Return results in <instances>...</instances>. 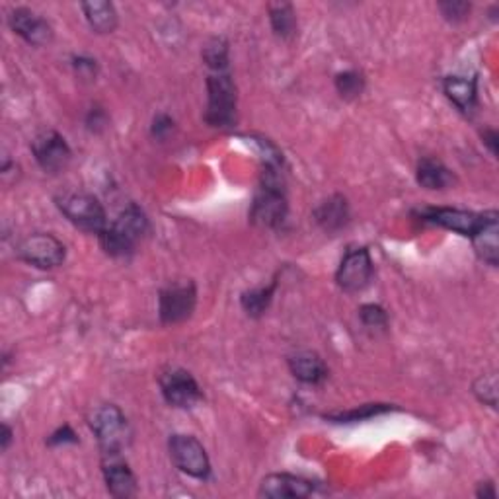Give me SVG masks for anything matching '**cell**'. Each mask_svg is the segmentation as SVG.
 I'll return each instance as SVG.
<instances>
[{
  "label": "cell",
  "instance_id": "1",
  "mask_svg": "<svg viewBox=\"0 0 499 499\" xmlns=\"http://www.w3.org/2000/svg\"><path fill=\"white\" fill-rule=\"evenodd\" d=\"M148 218L138 205L129 203L113 218V223L98 235L102 250L111 258H127L135 252L137 244L147 235Z\"/></svg>",
  "mask_w": 499,
  "mask_h": 499
},
{
  "label": "cell",
  "instance_id": "2",
  "mask_svg": "<svg viewBox=\"0 0 499 499\" xmlns=\"http://www.w3.org/2000/svg\"><path fill=\"white\" fill-rule=\"evenodd\" d=\"M289 213L285 183L280 168L265 166L260 190L250 207V223L260 228H277L285 223Z\"/></svg>",
  "mask_w": 499,
  "mask_h": 499
},
{
  "label": "cell",
  "instance_id": "3",
  "mask_svg": "<svg viewBox=\"0 0 499 499\" xmlns=\"http://www.w3.org/2000/svg\"><path fill=\"white\" fill-rule=\"evenodd\" d=\"M90 429L98 439V445L103 455H123L131 445V425L127 422L125 414L113 404L100 405L90 415Z\"/></svg>",
  "mask_w": 499,
  "mask_h": 499
},
{
  "label": "cell",
  "instance_id": "4",
  "mask_svg": "<svg viewBox=\"0 0 499 499\" xmlns=\"http://www.w3.org/2000/svg\"><path fill=\"white\" fill-rule=\"evenodd\" d=\"M236 86L228 71L207 76L205 121L217 129H228L236 123Z\"/></svg>",
  "mask_w": 499,
  "mask_h": 499
},
{
  "label": "cell",
  "instance_id": "5",
  "mask_svg": "<svg viewBox=\"0 0 499 499\" xmlns=\"http://www.w3.org/2000/svg\"><path fill=\"white\" fill-rule=\"evenodd\" d=\"M59 211L67 217L68 223L85 232L102 235L108 223L106 209L98 201V197L90 193H63L55 200Z\"/></svg>",
  "mask_w": 499,
  "mask_h": 499
},
{
  "label": "cell",
  "instance_id": "6",
  "mask_svg": "<svg viewBox=\"0 0 499 499\" xmlns=\"http://www.w3.org/2000/svg\"><path fill=\"white\" fill-rule=\"evenodd\" d=\"M16 254L22 262H26L40 270H55L65 263L67 248L65 244L45 232H36L22 240L16 246Z\"/></svg>",
  "mask_w": 499,
  "mask_h": 499
},
{
  "label": "cell",
  "instance_id": "7",
  "mask_svg": "<svg viewBox=\"0 0 499 499\" xmlns=\"http://www.w3.org/2000/svg\"><path fill=\"white\" fill-rule=\"evenodd\" d=\"M168 450L174 467L180 472L195 480H207L211 476V462H209L207 450L193 435H172Z\"/></svg>",
  "mask_w": 499,
  "mask_h": 499
},
{
  "label": "cell",
  "instance_id": "8",
  "mask_svg": "<svg viewBox=\"0 0 499 499\" xmlns=\"http://www.w3.org/2000/svg\"><path fill=\"white\" fill-rule=\"evenodd\" d=\"M373 280V260L365 246H350L335 272V283L345 293H359Z\"/></svg>",
  "mask_w": 499,
  "mask_h": 499
},
{
  "label": "cell",
  "instance_id": "9",
  "mask_svg": "<svg viewBox=\"0 0 499 499\" xmlns=\"http://www.w3.org/2000/svg\"><path fill=\"white\" fill-rule=\"evenodd\" d=\"M160 392L174 408H193L203 400V392L192 373L183 369H168L158 377Z\"/></svg>",
  "mask_w": 499,
  "mask_h": 499
},
{
  "label": "cell",
  "instance_id": "10",
  "mask_svg": "<svg viewBox=\"0 0 499 499\" xmlns=\"http://www.w3.org/2000/svg\"><path fill=\"white\" fill-rule=\"evenodd\" d=\"M197 305L193 283H176L162 289L158 297V316L162 324H180L188 320Z\"/></svg>",
  "mask_w": 499,
  "mask_h": 499
},
{
  "label": "cell",
  "instance_id": "11",
  "mask_svg": "<svg viewBox=\"0 0 499 499\" xmlns=\"http://www.w3.org/2000/svg\"><path fill=\"white\" fill-rule=\"evenodd\" d=\"M31 153L36 156L40 168L48 174L63 172L73 158L71 147L65 141V137L57 131H43L33 138Z\"/></svg>",
  "mask_w": 499,
  "mask_h": 499
},
{
  "label": "cell",
  "instance_id": "12",
  "mask_svg": "<svg viewBox=\"0 0 499 499\" xmlns=\"http://www.w3.org/2000/svg\"><path fill=\"white\" fill-rule=\"evenodd\" d=\"M423 223L443 227L447 230L457 232L460 236L472 238L474 232L480 228L484 213H472L462 211V209H450V207H429L420 213Z\"/></svg>",
  "mask_w": 499,
  "mask_h": 499
},
{
  "label": "cell",
  "instance_id": "13",
  "mask_svg": "<svg viewBox=\"0 0 499 499\" xmlns=\"http://www.w3.org/2000/svg\"><path fill=\"white\" fill-rule=\"evenodd\" d=\"M316 484L295 474L277 472L265 476L260 484L258 495L268 499H303L315 494Z\"/></svg>",
  "mask_w": 499,
  "mask_h": 499
},
{
  "label": "cell",
  "instance_id": "14",
  "mask_svg": "<svg viewBox=\"0 0 499 499\" xmlns=\"http://www.w3.org/2000/svg\"><path fill=\"white\" fill-rule=\"evenodd\" d=\"M8 24L16 36L30 45H36V48H43L53 41V28L49 22L28 8H14L8 16Z\"/></svg>",
  "mask_w": 499,
  "mask_h": 499
},
{
  "label": "cell",
  "instance_id": "15",
  "mask_svg": "<svg viewBox=\"0 0 499 499\" xmlns=\"http://www.w3.org/2000/svg\"><path fill=\"white\" fill-rule=\"evenodd\" d=\"M102 472L113 497L127 499L137 494V478L121 455H103Z\"/></svg>",
  "mask_w": 499,
  "mask_h": 499
},
{
  "label": "cell",
  "instance_id": "16",
  "mask_svg": "<svg viewBox=\"0 0 499 499\" xmlns=\"http://www.w3.org/2000/svg\"><path fill=\"white\" fill-rule=\"evenodd\" d=\"M474 250L478 254V258L490 265L497 268L499 263V213L495 209L484 213V220L480 228L474 232L472 236Z\"/></svg>",
  "mask_w": 499,
  "mask_h": 499
},
{
  "label": "cell",
  "instance_id": "17",
  "mask_svg": "<svg viewBox=\"0 0 499 499\" xmlns=\"http://www.w3.org/2000/svg\"><path fill=\"white\" fill-rule=\"evenodd\" d=\"M315 220L316 225L324 230L328 232V235H335V232H340L342 228L347 227L350 223V203L343 195L335 193L328 200H324L316 209H315Z\"/></svg>",
  "mask_w": 499,
  "mask_h": 499
},
{
  "label": "cell",
  "instance_id": "18",
  "mask_svg": "<svg viewBox=\"0 0 499 499\" xmlns=\"http://www.w3.org/2000/svg\"><path fill=\"white\" fill-rule=\"evenodd\" d=\"M289 370L303 385H320L328 379V367L315 352H299L289 357Z\"/></svg>",
  "mask_w": 499,
  "mask_h": 499
},
{
  "label": "cell",
  "instance_id": "19",
  "mask_svg": "<svg viewBox=\"0 0 499 499\" xmlns=\"http://www.w3.org/2000/svg\"><path fill=\"white\" fill-rule=\"evenodd\" d=\"M415 178L422 188L432 190V192L447 190L449 185L455 183V176H452V172L437 158H422L420 162H417Z\"/></svg>",
  "mask_w": 499,
  "mask_h": 499
},
{
  "label": "cell",
  "instance_id": "20",
  "mask_svg": "<svg viewBox=\"0 0 499 499\" xmlns=\"http://www.w3.org/2000/svg\"><path fill=\"white\" fill-rule=\"evenodd\" d=\"M443 92L462 113H472L478 102V88L474 78L447 76L443 80Z\"/></svg>",
  "mask_w": 499,
  "mask_h": 499
},
{
  "label": "cell",
  "instance_id": "21",
  "mask_svg": "<svg viewBox=\"0 0 499 499\" xmlns=\"http://www.w3.org/2000/svg\"><path fill=\"white\" fill-rule=\"evenodd\" d=\"M80 8H83L88 26L100 36H106L118 28V10L108 0H92V3H83Z\"/></svg>",
  "mask_w": 499,
  "mask_h": 499
},
{
  "label": "cell",
  "instance_id": "22",
  "mask_svg": "<svg viewBox=\"0 0 499 499\" xmlns=\"http://www.w3.org/2000/svg\"><path fill=\"white\" fill-rule=\"evenodd\" d=\"M270 22L277 38L293 40L297 33V14L293 4L275 3L270 4Z\"/></svg>",
  "mask_w": 499,
  "mask_h": 499
},
{
  "label": "cell",
  "instance_id": "23",
  "mask_svg": "<svg viewBox=\"0 0 499 499\" xmlns=\"http://www.w3.org/2000/svg\"><path fill=\"white\" fill-rule=\"evenodd\" d=\"M275 289H277V281H273L268 287H260V289H252V291L242 293L240 297V305L246 312L248 316L252 318H260L263 316V312L270 308L273 295H275Z\"/></svg>",
  "mask_w": 499,
  "mask_h": 499
},
{
  "label": "cell",
  "instance_id": "24",
  "mask_svg": "<svg viewBox=\"0 0 499 499\" xmlns=\"http://www.w3.org/2000/svg\"><path fill=\"white\" fill-rule=\"evenodd\" d=\"M394 408L388 404H365V405H359V408H355V410L326 414V415H324V420H328L332 423H359V422L370 420V417L388 414Z\"/></svg>",
  "mask_w": 499,
  "mask_h": 499
},
{
  "label": "cell",
  "instance_id": "25",
  "mask_svg": "<svg viewBox=\"0 0 499 499\" xmlns=\"http://www.w3.org/2000/svg\"><path fill=\"white\" fill-rule=\"evenodd\" d=\"M203 61L213 73L228 71V41L225 38H213L205 43Z\"/></svg>",
  "mask_w": 499,
  "mask_h": 499
},
{
  "label": "cell",
  "instance_id": "26",
  "mask_svg": "<svg viewBox=\"0 0 499 499\" xmlns=\"http://www.w3.org/2000/svg\"><path fill=\"white\" fill-rule=\"evenodd\" d=\"M334 85H335V90H338V94L343 100L352 102L363 94L365 76L357 71H343L340 75H335Z\"/></svg>",
  "mask_w": 499,
  "mask_h": 499
},
{
  "label": "cell",
  "instance_id": "27",
  "mask_svg": "<svg viewBox=\"0 0 499 499\" xmlns=\"http://www.w3.org/2000/svg\"><path fill=\"white\" fill-rule=\"evenodd\" d=\"M472 392L484 405H490L492 410L497 408V377L494 373L476 379L472 385Z\"/></svg>",
  "mask_w": 499,
  "mask_h": 499
},
{
  "label": "cell",
  "instance_id": "28",
  "mask_svg": "<svg viewBox=\"0 0 499 499\" xmlns=\"http://www.w3.org/2000/svg\"><path fill=\"white\" fill-rule=\"evenodd\" d=\"M359 318L367 328H385L388 324L387 310L380 305H363L359 308Z\"/></svg>",
  "mask_w": 499,
  "mask_h": 499
},
{
  "label": "cell",
  "instance_id": "29",
  "mask_svg": "<svg viewBox=\"0 0 499 499\" xmlns=\"http://www.w3.org/2000/svg\"><path fill=\"white\" fill-rule=\"evenodd\" d=\"M439 10L445 20L452 22V24H459V22L467 20V16L470 14V4L462 3V0H447V3H439Z\"/></svg>",
  "mask_w": 499,
  "mask_h": 499
},
{
  "label": "cell",
  "instance_id": "30",
  "mask_svg": "<svg viewBox=\"0 0 499 499\" xmlns=\"http://www.w3.org/2000/svg\"><path fill=\"white\" fill-rule=\"evenodd\" d=\"M78 443V437L73 432V427L65 423L59 429H55V432L49 435L48 439V445L49 447H61V445H76Z\"/></svg>",
  "mask_w": 499,
  "mask_h": 499
},
{
  "label": "cell",
  "instance_id": "31",
  "mask_svg": "<svg viewBox=\"0 0 499 499\" xmlns=\"http://www.w3.org/2000/svg\"><path fill=\"white\" fill-rule=\"evenodd\" d=\"M73 67H75V73L78 75V78L96 80L98 65L94 59H88V57H75Z\"/></svg>",
  "mask_w": 499,
  "mask_h": 499
},
{
  "label": "cell",
  "instance_id": "32",
  "mask_svg": "<svg viewBox=\"0 0 499 499\" xmlns=\"http://www.w3.org/2000/svg\"><path fill=\"white\" fill-rule=\"evenodd\" d=\"M172 129H174V121H172V118H168V115H165V113L156 115L155 121H153V137H156V138H165Z\"/></svg>",
  "mask_w": 499,
  "mask_h": 499
},
{
  "label": "cell",
  "instance_id": "33",
  "mask_svg": "<svg viewBox=\"0 0 499 499\" xmlns=\"http://www.w3.org/2000/svg\"><path fill=\"white\" fill-rule=\"evenodd\" d=\"M86 123H88V127H90V131H102L103 127L108 125V118H106V113H103V110H100V108H92Z\"/></svg>",
  "mask_w": 499,
  "mask_h": 499
},
{
  "label": "cell",
  "instance_id": "34",
  "mask_svg": "<svg viewBox=\"0 0 499 499\" xmlns=\"http://www.w3.org/2000/svg\"><path fill=\"white\" fill-rule=\"evenodd\" d=\"M482 138H484V145L490 148V153L495 156L497 155V141H499V135L495 129H486L482 133Z\"/></svg>",
  "mask_w": 499,
  "mask_h": 499
},
{
  "label": "cell",
  "instance_id": "35",
  "mask_svg": "<svg viewBox=\"0 0 499 499\" xmlns=\"http://www.w3.org/2000/svg\"><path fill=\"white\" fill-rule=\"evenodd\" d=\"M497 495L494 482H482L478 484V490H476V497L480 499H494Z\"/></svg>",
  "mask_w": 499,
  "mask_h": 499
},
{
  "label": "cell",
  "instance_id": "36",
  "mask_svg": "<svg viewBox=\"0 0 499 499\" xmlns=\"http://www.w3.org/2000/svg\"><path fill=\"white\" fill-rule=\"evenodd\" d=\"M13 429H10L8 423H3V435H0V447H3V450H8L10 449V443H13Z\"/></svg>",
  "mask_w": 499,
  "mask_h": 499
}]
</instances>
